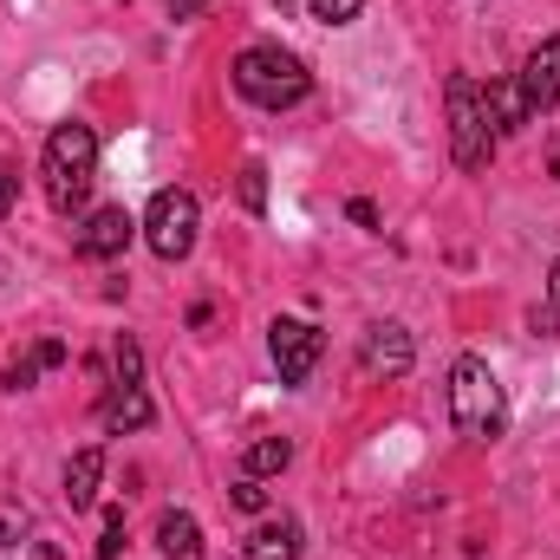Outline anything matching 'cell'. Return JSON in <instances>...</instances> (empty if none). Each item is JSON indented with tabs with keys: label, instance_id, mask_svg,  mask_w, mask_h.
Listing matches in <instances>:
<instances>
[{
	"label": "cell",
	"instance_id": "obj_24",
	"mask_svg": "<svg viewBox=\"0 0 560 560\" xmlns=\"http://www.w3.org/2000/svg\"><path fill=\"white\" fill-rule=\"evenodd\" d=\"M528 326H535V332H560V306H535Z\"/></svg>",
	"mask_w": 560,
	"mask_h": 560
},
{
	"label": "cell",
	"instance_id": "obj_11",
	"mask_svg": "<svg viewBox=\"0 0 560 560\" xmlns=\"http://www.w3.org/2000/svg\"><path fill=\"white\" fill-rule=\"evenodd\" d=\"M482 105H489V125H495V138H509V131H522V125L535 118L515 79H489V92H482Z\"/></svg>",
	"mask_w": 560,
	"mask_h": 560
},
{
	"label": "cell",
	"instance_id": "obj_13",
	"mask_svg": "<svg viewBox=\"0 0 560 560\" xmlns=\"http://www.w3.org/2000/svg\"><path fill=\"white\" fill-rule=\"evenodd\" d=\"M156 548H163L170 560H202V528H196V515L170 509V515L156 522Z\"/></svg>",
	"mask_w": 560,
	"mask_h": 560
},
{
	"label": "cell",
	"instance_id": "obj_5",
	"mask_svg": "<svg viewBox=\"0 0 560 560\" xmlns=\"http://www.w3.org/2000/svg\"><path fill=\"white\" fill-rule=\"evenodd\" d=\"M196 222H202V209H196L189 189H156V196H150V215H143L150 255H156V261H183V255L196 248Z\"/></svg>",
	"mask_w": 560,
	"mask_h": 560
},
{
	"label": "cell",
	"instance_id": "obj_15",
	"mask_svg": "<svg viewBox=\"0 0 560 560\" xmlns=\"http://www.w3.org/2000/svg\"><path fill=\"white\" fill-rule=\"evenodd\" d=\"M287 463H293V443H287V436H255V443H248V476H275Z\"/></svg>",
	"mask_w": 560,
	"mask_h": 560
},
{
	"label": "cell",
	"instance_id": "obj_7",
	"mask_svg": "<svg viewBox=\"0 0 560 560\" xmlns=\"http://www.w3.org/2000/svg\"><path fill=\"white\" fill-rule=\"evenodd\" d=\"M131 235H138V222L112 202V209H92V215H85V229L72 235V248H79L85 261H112V255L131 248Z\"/></svg>",
	"mask_w": 560,
	"mask_h": 560
},
{
	"label": "cell",
	"instance_id": "obj_4",
	"mask_svg": "<svg viewBox=\"0 0 560 560\" xmlns=\"http://www.w3.org/2000/svg\"><path fill=\"white\" fill-rule=\"evenodd\" d=\"M443 105H450V156L456 170H489L495 156V125H489V105H482V85L469 72H456L443 85Z\"/></svg>",
	"mask_w": 560,
	"mask_h": 560
},
{
	"label": "cell",
	"instance_id": "obj_3",
	"mask_svg": "<svg viewBox=\"0 0 560 560\" xmlns=\"http://www.w3.org/2000/svg\"><path fill=\"white\" fill-rule=\"evenodd\" d=\"M235 92L248 105H261V112H287V105H300L313 92V72L293 52H280V46H248L235 59Z\"/></svg>",
	"mask_w": 560,
	"mask_h": 560
},
{
	"label": "cell",
	"instance_id": "obj_27",
	"mask_svg": "<svg viewBox=\"0 0 560 560\" xmlns=\"http://www.w3.org/2000/svg\"><path fill=\"white\" fill-rule=\"evenodd\" d=\"M548 306H560V261L548 268Z\"/></svg>",
	"mask_w": 560,
	"mask_h": 560
},
{
	"label": "cell",
	"instance_id": "obj_10",
	"mask_svg": "<svg viewBox=\"0 0 560 560\" xmlns=\"http://www.w3.org/2000/svg\"><path fill=\"white\" fill-rule=\"evenodd\" d=\"M242 555H248V560H300V522H293V515L261 522V528L242 541Z\"/></svg>",
	"mask_w": 560,
	"mask_h": 560
},
{
	"label": "cell",
	"instance_id": "obj_20",
	"mask_svg": "<svg viewBox=\"0 0 560 560\" xmlns=\"http://www.w3.org/2000/svg\"><path fill=\"white\" fill-rule=\"evenodd\" d=\"M39 372H46V365H39V352H26V359H13V365H7V378H0V385H7V392H33V378H39Z\"/></svg>",
	"mask_w": 560,
	"mask_h": 560
},
{
	"label": "cell",
	"instance_id": "obj_6",
	"mask_svg": "<svg viewBox=\"0 0 560 560\" xmlns=\"http://www.w3.org/2000/svg\"><path fill=\"white\" fill-rule=\"evenodd\" d=\"M268 352H275L280 385H306L313 365H319V352H326V332L313 319H275L268 326Z\"/></svg>",
	"mask_w": 560,
	"mask_h": 560
},
{
	"label": "cell",
	"instance_id": "obj_28",
	"mask_svg": "<svg viewBox=\"0 0 560 560\" xmlns=\"http://www.w3.org/2000/svg\"><path fill=\"white\" fill-rule=\"evenodd\" d=\"M33 560H59V548L52 541H33Z\"/></svg>",
	"mask_w": 560,
	"mask_h": 560
},
{
	"label": "cell",
	"instance_id": "obj_12",
	"mask_svg": "<svg viewBox=\"0 0 560 560\" xmlns=\"http://www.w3.org/2000/svg\"><path fill=\"white\" fill-rule=\"evenodd\" d=\"M98 482H105V450H79L66 463V502H72V515L98 502Z\"/></svg>",
	"mask_w": 560,
	"mask_h": 560
},
{
	"label": "cell",
	"instance_id": "obj_29",
	"mask_svg": "<svg viewBox=\"0 0 560 560\" xmlns=\"http://www.w3.org/2000/svg\"><path fill=\"white\" fill-rule=\"evenodd\" d=\"M0 548H13V528H7V522H0Z\"/></svg>",
	"mask_w": 560,
	"mask_h": 560
},
{
	"label": "cell",
	"instance_id": "obj_14",
	"mask_svg": "<svg viewBox=\"0 0 560 560\" xmlns=\"http://www.w3.org/2000/svg\"><path fill=\"white\" fill-rule=\"evenodd\" d=\"M150 418H156V411H150V398H143L138 385H118V398L105 405V430H112V436H125V430H143Z\"/></svg>",
	"mask_w": 560,
	"mask_h": 560
},
{
	"label": "cell",
	"instance_id": "obj_26",
	"mask_svg": "<svg viewBox=\"0 0 560 560\" xmlns=\"http://www.w3.org/2000/svg\"><path fill=\"white\" fill-rule=\"evenodd\" d=\"M202 7H209V0H170V20H196Z\"/></svg>",
	"mask_w": 560,
	"mask_h": 560
},
{
	"label": "cell",
	"instance_id": "obj_30",
	"mask_svg": "<svg viewBox=\"0 0 560 560\" xmlns=\"http://www.w3.org/2000/svg\"><path fill=\"white\" fill-rule=\"evenodd\" d=\"M555 176H560V150H555Z\"/></svg>",
	"mask_w": 560,
	"mask_h": 560
},
{
	"label": "cell",
	"instance_id": "obj_2",
	"mask_svg": "<svg viewBox=\"0 0 560 560\" xmlns=\"http://www.w3.org/2000/svg\"><path fill=\"white\" fill-rule=\"evenodd\" d=\"M450 423H456L469 443H495L502 423H509L502 385H495L489 359H476V352H463V359L450 365Z\"/></svg>",
	"mask_w": 560,
	"mask_h": 560
},
{
	"label": "cell",
	"instance_id": "obj_22",
	"mask_svg": "<svg viewBox=\"0 0 560 560\" xmlns=\"http://www.w3.org/2000/svg\"><path fill=\"white\" fill-rule=\"evenodd\" d=\"M13 196H20V176H13V163H0V222L13 215Z\"/></svg>",
	"mask_w": 560,
	"mask_h": 560
},
{
	"label": "cell",
	"instance_id": "obj_8",
	"mask_svg": "<svg viewBox=\"0 0 560 560\" xmlns=\"http://www.w3.org/2000/svg\"><path fill=\"white\" fill-rule=\"evenodd\" d=\"M515 85H522V98H528V112H535V118H541V112H555V105H560V33H555V39H541V46L522 59V79H515Z\"/></svg>",
	"mask_w": 560,
	"mask_h": 560
},
{
	"label": "cell",
	"instance_id": "obj_23",
	"mask_svg": "<svg viewBox=\"0 0 560 560\" xmlns=\"http://www.w3.org/2000/svg\"><path fill=\"white\" fill-rule=\"evenodd\" d=\"M346 215H352V222H359V229H378V209H372V202H365V196H352V202H346Z\"/></svg>",
	"mask_w": 560,
	"mask_h": 560
},
{
	"label": "cell",
	"instance_id": "obj_17",
	"mask_svg": "<svg viewBox=\"0 0 560 560\" xmlns=\"http://www.w3.org/2000/svg\"><path fill=\"white\" fill-rule=\"evenodd\" d=\"M242 209H248V215L268 209V170H261V163H242Z\"/></svg>",
	"mask_w": 560,
	"mask_h": 560
},
{
	"label": "cell",
	"instance_id": "obj_19",
	"mask_svg": "<svg viewBox=\"0 0 560 560\" xmlns=\"http://www.w3.org/2000/svg\"><path fill=\"white\" fill-rule=\"evenodd\" d=\"M306 7H313V20H319V26H346V20H359V7H365V0H306Z\"/></svg>",
	"mask_w": 560,
	"mask_h": 560
},
{
	"label": "cell",
	"instance_id": "obj_18",
	"mask_svg": "<svg viewBox=\"0 0 560 560\" xmlns=\"http://www.w3.org/2000/svg\"><path fill=\"white\" fill-rule=\"evenodd\" d=\"M229 502H235L242 515H261V509H268V489H261V476H242V482L229 489Z\"/></svg>",
	"mask_w": 560,
	"mask_h": 560
},
{
	"label": "cell",
	"instance_id": "obj_16",
	"mask_svg": "<svg viewBox=\"0 0 560 560\" xmlns=\"http://www.w3.org/2000/svg\"><path fill=\"white\" fill-rule=\"evenodd\" d=\"M112 359H118V385H143V352H138V339H131V332H118Z\"/></svg>",
	"mask_w": 560,
	"mask_h": 560
},
{
	"label": "cell",
	"instance_id": "obj_9",
	"mask_svg": "<svg viewBox=\"0 0 560 560\" xmlns=\"http://www.w3.org/2000/svg\"><path fill=\"white\" fill-rule=\"evenodd\" d=\"M411 365H418V346H411V332H405L398 319L365 326V372H378V378H405Z\"/></svg>",
	"mask_w": 560,
	"mask_h": 560
},
{
	"label": "cell",
	"instance_id": "obj_21",
	"mask_svg": "<svg viewBox=\"0 0 560 560\" xmlns=\"http://www.w3.org/2000/svg\"><path fill=\"white\" fill-rule=\"evenodd\" d=\"M125 548V509H105V541H98V560H118Z\"/></svg>",
	"mask_w": 560,
	"mask_h": 560
},
{
	"label": "cell",
	"instance_id": "obj_25",
	"mask_svg": "<svg viewBox=\"0 0 560 560\" xmlns=\"http://www.w3.org/2000/svg\"><path fill=\"white\" fill-rule=\"evenodd\" d=\"M33 352H39V365H66V339H39Z\"/></svg>",
	"mask_w": 560,
	"mask_h": 560
},
{
	"label": "cell",
	"instance_id": "obj_1",
	"mask_svg": "<svg viewBox=\"0 0 560 560\" xmlns=\"http://www.w3.org/2000/svg\"><path fill=\"white\" fill-rule=\"evenodd\" d=\"M92 183H98V138H92V125H59L46 138V202L59 215H79Z\"/></svg>",
	"mask_w": 560,
	"mask_h": 560
}]
</instances>
